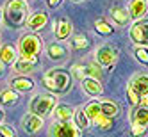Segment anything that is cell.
Returning <instances> with one entry per match:
<instances>
[{
    "mask_svg": "<svg viewBox=\"0 0 148 137\" xmlns=\"http://www.w3.org/2000/svg\"><path fill=\"white\" fill-rule=\"evenodd\" d=\"M18 57H20V54L13 45H2L0 46V61H2L4 64H13Z\"/></svg>",
    "mask_w": 148,
    "mask_h": 137,
    "instance_id": "cell-20",
    "label": "cell"
},
{
    "mask_svg": "<svg viewBox=\"0 0 148 137\" xmlns=\"http://www.w3.org/2000/svg\"><path fill=\"white\" fill-rule=\"evenodd\" d=\"M139 105H141V107H145V109L148 110V96H145V98H141V102H139Z\"/></svg>",
    "mask_w": 148,
    "mask_h": 137,
    "instance_id": "cell-34",
    "label": "cell"
},
{
    "mask_svg": "<svg viewBox=\"0 0 148 137\" xmlns=\"http://www.w3.org/2000/svg\"><path fill=\"white\" fill-rule=\"evenodd\" d=\"M130 123L132 125H141L148 128V110L141 105H136L130 112Z\"/></svg>",
    "mask_w": 148,
    "mask_h": 137,
    "instance_id": "cell-19",
    "label": "cell"
},
{
    "mask_svg": "<svg viewBox=\"0 0 148 137\" xmlns=\"http://www.w3.org/2000/svg\"><path fill=\"white\" fill-rule=\"evenodd\" d=\"M127 11H129V14H130V20L139 22V20L145 18L146 13H148V4H146V0H130Z\"/></svg>",
    "mask_w": 148,
    "mask_h": 137,
    "instance_id": "cell-11",
    "label": "cell"
},
{
    "mask_svg": "<svg viewBox=\"0 0 148 137\" xmlns=\"http://www.w3.org/2000/svg\"><path fill=\"white\" fill-rule=\"evenodd\" d=\"M95 30H97L100 36H111V34L114 32V27H112L111 23H107L105 20L98 18L97 22H95Z\"/></svg>",
    "mask_w": 148,
    "mask_h": 137,
    "instance_id": "cell-26",
    "label": "cell"
},
{
    "mask_svg": "<svg viewBox=\"0 0 148 137\" xmlns=\"http://www.w3.org/2000/svg\"><path fill=\"white\" fill-rule=\"evenodd\" d=\"M43 118H39V116L32 114V112H27L23 118H22V126H23V130L27 134H38L41 128H43Z\"/></svg>",
    "mask_w": 148,
    "mask_h": 137,
    "instance_id": "cell-9",
    "label": "cell"
},
{
    "mask_svg": "<svg viewBox=\"0 0 148 137\" xmlns=\"http://www.w3.org/2000/svg\"><path fill=\"white\" fill-rule=\"evenodd\" d=\"M50 137H82V130L73 121H54Z\"/></svg>",
    "mask_w": 148,
    "mask_h": 137,
    "instance_id": "cell-6",
    "label": "cell"
},
{
    "mask_svg": "<svg viewBox=\"0 0 148 137\" xmlns=\"http://www.w3.org/2000/svg\"><path fill=\"white\" fill-rule=\"evenodd\" d=\"M61 2H62V0H47V5H48L50 9H56Z\"/></svg>",
    "mask_w": 148,
    "mask_h": 137,
    "instance_id": "cell-33",
    "label": "cell"
},
{
    "mask_svg": "<svg viewBox=\"0 0 148 137\" xmlns=\"http://www.w3.org/2000/svg\"><path fill=\"white\" fill-rule=\"evenodd\" d=\"M54 114V121H71L73 114H75V109L70 107V105H56V109L52 110Z\"/></svg>",
    "mask_w": 148,
    "mask_h": 137,
    "instance_id": "cell-18",
    "label": "cell"
},
{
    "mask_svg": "<svg viewBox=\"0 0 148 137\" xmlns=\"http://www.w3.org/2000/svg\"><path fill=\"white\" fill-rule=\"evenodd\" d=\"M4 20V13H2V9H0V22Z\"/></svg>",
    "mask_w": 148,
    "mask_h": 137,
    "instance_id": "cell-37",
    "label": "cell"
},
{
    "mask_svg": "<svg viewBox=\"0 0 148 137\" xmlns=\"http://www.w3.org/2000/svg\"><path fill=\"white\" fill-rule=\"evenodd\" d=\"M11 89H14L16 93H27L34 89V80L27 77V75H20L16 78L11 80Z\"/></svg>",
    "mask_w": 148,
    "mask_h": 137,
    "instance_id": "cell-16",
    "label": "cell"
},
{
    "mask_svg": "<svg viewBox=\"0 0 148 137\" xmlns=\"http://www.w3.org/2000/svg\"><path fill=\"white\" fill-rule=\"evenodd\" d=\"M45 43H43V39H41L39 36H36L34 32H30V34H23L22 37H20L18 41V54L20 57H23V59H34L41 54V50H43Z\"/></svg>",
    "mask_w": 148,
    "mask_h": 137,
    "instance_id": "cell-3",
    "label": "cell"
},
{
    "mask_svg": "<svg viewBox=\"0 0 148 137\" xmlns=\"http://www.w3.org/2000/svg\"><path fill=\"white\" fill-rule=\"evenodd\" d=\"M95 57H97V62L103 68H112L118 61V50L111 45H102L97 48L95 52Z\"/></svg>",
    "mask_w": 148,
    "mask_h": 137,
    "instance_id": "cell-7",
    "label": "cell"
},
{
    "mask_svg": "<svg viewBox=\"0 0 148 137\" xmlns=\"http://www.w3.org/2000/svg\"><path fill=\"white\" fill-rule=\"evenodd\" d=\"M47 55L50 61H56V62H61L68 57V48L62 45V43H52L48 48H47Z\"/></svg>",
    "mask_w": 148,
    "mask_h": 137,
    "instance_id": "cell-15",
    "label": "cell"
},
{
    "mask_svg": "<svg viewBox=\"0 0 148 137\" xmlns=\"http://www.w3.org/2000/svg\"><path fill=\"white\" fill-rule=\"evenodd\" d=\"M0 137H18L13 125L9 123H0Z\"/></svg>",
    "mask_w": 148,
    "mask_h": 137,
    "instance_id": "cell-30",
    "label": "cell"
},
{
    "mask_svg": "<svg viewBox=\"0 0 148 137\" xmlns=\"http://www.w3.org/2000/svg\"><path fill=\"white\" fill-rule=\"evenodd\" d=\"M145 96H148V75L146 73H137L130 78L129 86H127V98L136 107Z\"/></svg>",
    "mask_w": 148,
    "mask_h": 137,
    "instance_id": "cell-5",
    "label": "cell"
},
{
    "mask_svg": "<svg viewBox=\"0 0 148 137\" xmlns=\"http://www.w3.org/2000/svg\"><path fill=\"white\" fill-rule=\"evenodd\" d=\"M39 62V57H34V59H23V57H18L14 62H13V70L20 75H27L30 73Z\"/></svg>",
    "mask_w": 148,
    "mask_h": 137,
    "instance_id": "cell-13",
    "label": "cell"
},
{
    "mask_svg": "<svg viewBox=\"0 0 148 137\" xmlns=\"http://www.w3.org/2000/svg\"><path fill=\"white\" fill-rule=\"evenodd\" d=\"M43 86L52 91L54 94H62V93H68L71 87V77L70 73L61 70V68H54V70H48L45 75H43Z\"/></svg>",
    "mask_w": 148,
    "mask_h": 137,
    "instance_id": "cell-2",
    "label": "cell"
},
{
    "mask_svg": "<svg viewBox=\"0 0 148 137\" xmlns=\"http://www.w3.org/2000/svg\"><path fill=\"white\" fill-rule=\"evenodd\" d=\"M4 116H5V112L2 110V107H0V123H2V121H4Z\"/></svg>",
    "mask_w": 148,
    "mask_h": 137,
    "instance_id": "cell-35",
    "label": "cell"
},
{
    "mask_svg": "<svg viewBox=\"0 0 148 137\" xmlns=\"http://www.w3.org/2000/svg\"><path fill=\"white\" fill-rule=\"evenodd\" d=\"M71 22L68 18H59V20H54L52 22V30H54V34L57 36V39H68L70 37V34H71Z\"/></svg>",
    "mask_w": 148,
    "mask_h": 137,
    "instance_id": "cell-10",
    "label": "cell"
},
{
    "mask_svg": "<svg viewBox=\"0 0 148 137\" xmlns=\"http://www.w3.org/2000/svg\"><path fill=\"white\" fill-rule=\"evenodd\" d=\"M111 18H112V22L116 23V25H120V27H127L130 23V14H129V11H127L125 7H120V5H114L112 9H111Z\"/></svg>",
    "mask_w": 148,
    "mask_h": 137,
    "instance_id": "cell-17",
    "label": "cell"
},
{
    "mask_svg": "<svg viewBox=\"0 0 148 137\" xmlns=\"http://www.w3.org/2000/svg\"><path fill=\"white\" fill-rule=\"evenodd\" d=\"M18 102V93L14 89H4L2 93H0V105H5V107H9V105H14Z\"/></svg>",
    "mask_w": 148,
    "mask_h": 137,
    "instance_id": "cell-23",
    "label": "cell"
},
{
    "mask_svg": "<svg viewBox=\"0 0 148 137\" xmlns=\"http://www.w3.org/2000/svg\"><path fill=\"white\" fill-rule=\"evenodd\" d=\"M71 2H75V4H79V2H84V0H71Z\"/></svg>",
    "mask_w": 148,
    "mask_h": 137,
    "instance_id": "cell-38",
    "label": "cell"
},
{
    "mask_svg": "<svg viewBox=\"0 0 148 137\" xmlns=\"http://www.w3.org/2000/svg\"><path fill=\"white\" fill-rule=\"evenodd\" d=\"M146 4H148V0H146Z\"/></svg>",
    "mask_w": 148,
    "mask_h": 137,
    "instance_id": "cell-39",
    "label": "cell"
},
{
    "mask_svg": "<svg viewBox=\"0 0 148 137\" xmlns=\"http://www.w3.org/2000/svg\"><path fill=\"white\" fill-rule=\"evenodd\" d=\"M57 105V96L56 94H34L29 102V112H32L39 118H47L52 114V110Z\"/></svg>",
    "mask_w": 148,
    "mask_h": 137,
    "instance_id": "cell-4",
    "label": "cell"
},
{
    "mask_svg": "<svg viewBox=\"0 0 148 137\" xmlns=\"http://www.w3.org/2000/svg\"><path fill=\"white\" fill-rule=\"evenodd\" d=\"M100 110L103 116H109V118H114V116L120 114L118 103L112 102V100H100Z\"/></svg>",
    "mask_w": 148,
    "mask_h": 137,
    "instance_id": "cell-21",
    "label": "cell"
},
{
    "mask_svg": "<svg viewBox=\"0 0 148 137\" xmlns=\"http://www.w3.org/2000/svg\"><path fill=\"white\" fill-rule=\"evenodd\" d=\"M97 128H100V130H103V132H107V130H111L112 126H114V123H112V118H109V116H103V114H98L97 118H95L93 121H91Z\"/></svg>",
    "mask_w": 148,
    "mask_h": 137,
    "instance_id": "cell-24",
    "label": "cell"
},
{
    "mask_svg": "<svg viewBox=\"0 0 148 137\" xmlns=\"http://www.w3.org/2000/svg\"><path fill=\"white\" fill-rule=\"evenodd\" d=\"M47 23H48V14L45 11H36L27 18V27L32 30V32H38V30H41L43 27H47Z\"/></svg>",
    "mask_w": 148,
    "mask_h": 137,
    "instance_id": "cell-12",
    "label": "cell"
},
{
    "mask_svg": "<svg viewBox=\"0 0 148 137\" xmlns=\"http://www.w3.org/2000/svg\"><path fill=\"white\" fill-rule=\"evenodd\" d=\"M88 46H89V37L88 36H84V34L73 36V39H71V48L73 50H84Z\"/></svg>",
    "mask_w": 148,
    "mask_h": 137,
    "instance_id": "cell-27",
    "label": "cell"
},
{
    "mask_svg": "<svg viewBox=\"0 0 148 137\" xmlns=\"http://www.w3.org/2000/svg\"><path fill=\"white\" fill-rule=\"evenodd\" d=\"M2 13H4L5 23L9 27L22 29L29 18V4H27V0H7Z\"/></svg>",
    "mask_w": 148,
    "mask_h": 137,
    "instance_id": "cell-1",
    "label": "cell"
},
{
    "mask_svg": "<svg viewBox=\"0 0 148 137\" xmlns=\"http://www.w3.org/2000/svg\"><path fill=\"white\" fill-rule=\"evenodd\" d=\"M73 118H75V125L79 126L82 132H84V130H88L89 126H91V121H89V118H88V114L84 112V107L75 109V114H73Z\"/></svg>",
    "mask_w": 148,
    "mask_h": 137,
    "instance_id": "cell-22",
    "label": "cell"
},
{
    "mask_svg": "<svg viewBox=\"0 0 148 137\" xmlns=\"http://www.w3.org/2000/svg\"><path fill=\"white\" fill-rule=\"evenodd\" d=\"M80 82H82V89H84V93L89 94V96H100V94L103 93V86L100 84L98 78L84 77Z\"/></svg>",
    "mask_w": 148,
    "mask_h": 137,
    "instance_id": "cell-14",
    "label": "cell"
},
{
    "mask_svg": "<svg viewBox=\"0 0 148 137\" xmlns=\"http://www.w3.org/2000/svg\"><path fill=\"white\" fill-rule=\"evenodd\" d=\"M134 57L137 62H141V64L148 66V48L146 46H137L134 50Z\"/></svg>",
    "mask_w": 148,
    "mask_h": 137,
    "instance_id": "cell-28",
    "label": "cell"
},
{
    "mask_svg": "<svg viewBox=\"0 0 148 137\" xmlns=\"http://www.w3.org/2000/svg\"><path fill=\"white\" fill-rule=\"evenodd\" d=\"M84 73H86V77H91V78H102V70L98 64H88L84 68Z\"/></svg>",
    "mask_w": 148,
    "mask_h": 137,
    "instance_id": "cell-29",
    "label": "cell"
},
{
    "mask_svg": "<svg viewBox=\"0 0 148 137\" xmlns=\"http://www.w3.org/2000/svg\"><path fill=\"white\" fill-rule=\"evenodd\" d=\"M71 70H73V75H75L77 78H80V80H82L84 77H86V73H84V66H80V64H75V66L71 68Z\"/></svg>",
    "mask_w": 148,
    "mask_h": 137,
    "instance_id": "cell-32",
    "label": "cell"
},
{
    "mask_svg": "<svg viewBox=\"0 0 148 137\" xmlns=\"http://www.w3.org/2000/svg\"><path fill=\"white\" fill-rule=\"evenodd\" d=\"M84 112L88 114L89 121H93L98 114H102V110H100V102H98V100H93V102L86 103V105H84Z\"/></svg>",
    "mask_w": 148,
    "mask_h": 137,
    "instance_id": "cell-25",
    "label": "cell"
},
{
    "mask_svg": "<svg viewBox=\"0 0 148 137\" xmlns=\"http://www.w3.org/2000/svg\"><path fill=\"white\" fill-rule=\"evenodd\" d=\"M4 66H5V64H4L2 61H0V75H2V71H4Z\"/></svg>",
    "mask_w": 148,
    "mask_h": 137,
    "instance_id": "cell-36",
    "label": "cell"
},
{
    "mask_svg": "<svg viewBox=\"0 0 148 137\" xmlns=\"http://www.w3.org/2000/svg\"><path fill=\"white\" fill-rule=\"evenodd\" d=\"M129 36L137 46H146L148 45V22H141V20L136 22L129 30Z\"/></svg>",
    "mask_w": 148,
    "mask_h": 137,
    "instance_id": "cell-8",
    "label": "cell"
},
{
    "mask_svg": "<svg viewBox=\"0 0 148 137\" xmlns=\"http://www.w3.org/2000/svg\"><path fill=\"white\" fill-rule=\"evenodd\" d=\"M146 126H141V125H132V135L134 137H141L143 134H146Z\"/></svg>",
    "mask_w": 148,
    "mask_h": 137,
    "instance_id": "cell-31",
    "label": "cell"
}]
</instances>
